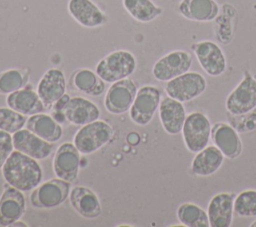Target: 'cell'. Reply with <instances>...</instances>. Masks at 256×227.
<instances>
[{
	"label": "cell",
	"instance_id": "obj_4",
	"mask_svg": "<svg viewBox=\"0 0 256 227\" xmlns=\"http://www.w3.org/2000/svg\"><path fill=\"white\" fill-rule=\"evenodd\" d=\"M113 137L112 127L103 120L83 125L74 136V145L82 154H91L106 145Z\"/></svg>",
	"mask_w": 256,
	"mask_h": 227
},
{
	"label": "cell",
	"instance_id": "obj_32",
	"mask_svg": "<svg viewBox=\"0 0 256 227\" xmlns=\"http://www.w3.org/2000/svg\"><path fill=\"white\" fill-rule=\"evenodd\" d=\"M228 123L240 134L256 130V108L243 114L233 115L227 112Z\"/></svg>",
	"mask_w": 256,
	"mask_h": 227
},
{
	"label": "cell",
	"instance_id": "obj_1",
	"mask_svg": "<svg viewBox=\"0 0 256 227\" xmlns=\"http://www.w3.org/2000/svg\"><path fill=\"white\" fill-rule=\"evenodd\" d=\"M6 183L27 192L35 189L42 180V169L36 159L18 151H12L2 167Z\"/></svg>",
	"mask_w": 256,
	"mask_h": 227
},
{
	"label": "cell",
	"instance_id": "obj_20",
	"mask_svg": "<svg viewBox=\"0 0 256 227\" xmlns=\"http://www.w3.org/2000/svg\"><path fill=\"white\" fill-rule=\"evenodd\" d=\"M63 112L65 119L77 126L86 125L100 117V110L97 105L83 97L70 98Z\"/></svg>",
	"mask_w": 256,
	"mask_h": 227
},
{
	"label": "cell",
	"instance_id": "obj_15",
	"mask_svg": "<svg viewBox=\"0 0 256 227\" xmlns=\"http://www.w3.org/2000/svg\"><path fill=\"white\" fill-rule=\"evenodd\" d=\"M12 141L15 150L36 160L48 158L53 150V143L40 138L27 128L15 132L12 135Z\"/></svg>",
	"mask_w": 256,
	"mask_h": 227
},
{
	"label": "cell",
	"instance_id": "obj_16",
	"mask_svg": "<svg viewBox=\"0 0 256 227\" xmlns=\"http://www.w3.org/2000/svg\"><path fill=\"white\" fill-rule=\"evenodd\" d=\"M235 195L220 192L211 197L207 206L210 227H230L233 222Z\"/></svg>",
	"mask_w": 256,
	"mask_h": 227
},
{
	"label": "cell",
	"instance_id": "obj_31",
	"mask_svg": "<svg viewBox=\"0 0 256 227\" xmlns=\"http://www.w3.org/2000/svg\"><path fill=\"white\" fill-rule=\"evenodd\" d=\"M27 122L26 115H23L11 108H0V130L10 134L22 129Z\"/></svg>",
	"mask_w": 256,
	"mask_h": 227
},
{
	"label": "cell",
	"instance_id": "obj_29",
	"mask_svg": "<svg viewBox=\"0 0 256 227\" xmlns=\"http://www.w3.org/2000/svg\"><path fill=\"white\" fill-rule=\"evenodd\" d=\"M234 212L240 217H256V189H245L235 196Z\"/></svg>",
	"mask_w": 256,
	"mask_h": 227
},
{
	"label": "cell",
	"instance_id": "obj_11",
	"mask_svg": "<svg viewBox=\"0 0 256 227\" xmlns=\"http://www.w3.org/2000/svg\"><path fill=\"white\" fill-rule=\"evenodd\" d=\"M137 91L135 82L130 78H124L112 83L105 95V108L112 114L125 113L130 109Z\"/></svg>",
	"mask_w": 256,
	"mask_h": 227
},
{
	"label": "cell",
	"instance_id": "obj_28",
	"mask_svg": "<svg viewBox=\"0 0 256 227\" xmlns=\"http://www.w3.org/2000/svg\"><path fill=\"white\" fill-rule=\"evenodd\" d=\"M73 85L74 87L87 95L98 96L103 93L105 84L104 81L90 69L83 68L77 70L73 77Z\"/></svg>",
	"mask_w": 256,
	"mask_h": 227
},
{
	"label": "cell",
	"instance_id": "obj_36",
	"mask_svg": "<svg viewBox=\"0 0 256 227\" xmlns=\"http://www.w3.org/2000/svg\"><path fill=\"white\" fill-rule=\"evenodd\" d=\"M250 227H256V220L250 224Z\"/></svg>",
	"mask_w": 256,
	"mask_h": 227
},
{
	"label": "cell",
	"instance_id": "obj_9",
	"mask_svg": "<svg viewBox=\"0 0 256 227\" xmlns=\"http://www.w3.org/2000/svg\"><path fill=\"white\" fill-rule=\"evenodd\" d=\"M192 66V55L184 50L171 51L158 59L152 68L154 78L160 82H168L185 72Z\"/></svg>",
	"mask_w": 256,
	"mask_h": 227
},
{
	"label": "cell",
	"instance_id": "obj_33",
	"mask_svg": "<svg viewBox=\"0 0 256 227\" xmlns=\"http://www.w3.org/2000/svg\"><path fill=\"white\" fill-rule=\"evenodd\" d=\"M14 149L12 136L10 133L0 130V169H2L7 158Z\"/></svg>",
	"mask_w": 256,
	"mask_h": 227
},
{
	"label": "cell",
	"instance_id": "obj_27",
	"mask_svg": "<svg viewBox=\"0 0 256 227\" xmlns=\"http://www.w3.org/2000/svg\"><path fill=\"white\" fill-rule=\"evenodd\" d=\"M176 216L178 221L187 227H210L207 211L192 202L180 204Z\"/></svg>",
	"mask_w": 256,
	"mask_h": 227
},
{
	"label": "cell",
	"instance_id": "obj_7",
	"mask_svg": "<svg viewBox=\"0 0 256 227\" xmlns=\"http://www.w3.org/2000/svg\"><path fill=\"white\" fill-rule=\"evenodd\" d=\"M161 102V91L153 85L142 86L136 93L129 109L131 120L139 125L146 126L153 119Z\"/></svg>",
	"mask_w": 256,
	"mask_h": 227
},
{
	"label": "cell",
	"instance_id": "obj_18",
	"mask_svg": "<svg viewBox=\"0 0 256 227\" xmlns=\"http://www.w3.org/2000/svg\"><path fill=\"white\" fill-rule=\"evenodd\" d=\"M65 75L58 68L48 69L37 85V94L45 106L54 105L65 94Z\"/></svg>",
	"mask_w": 256,
	"mask_h": 227
},
{
	"label": "cell",
	"instance_id": "obj_34",
	"mask_svg": "<svg viewBox=\"0 0 256 227\" xmlns=\"http://www.w3.org/2000/svg\"><path fill=\"white\" fill-rule=\"evenodd\" d=\"M70 100V97L66 94H64L55 104H54V110L55 112H63L64 108L66 107L68 101Z\"/></svg>",
	"mask_w": 256,
	"mask_h": 227
},
{
	"label": "cell",
	"instance_id": "obj_21",
	"mask_svg": "<svg viewBox=\"0 0 256 227\" xmlns=\"http://www.w3.org/2000/svg\"><path fill=\"white\" fill-rule=\"evenodd\" d=\"M220 7L215 0H181L178 12L184 18L196 22H210L219 15Z\"/></svg>",
	"mask_w": 256,
	"mask_h": 227
},
{
	"label": "cell",
	"instance_id": "obj_8",
	"mask_svg": "<svg viewBox=\"0 0 256 227\" xmlns=\"http://www.w3.org/2000/svg\"><path fill=\"white\" fill-rule=\"evenodd\" d=\"M70 190V182L60 178L50 179L33 189L30 203L35 208H54L66 201Z\"/></svg>",
	"mask_w": 256,
	"mask_h": 227
},
{
	"label": "cell",
	"instance_id": "obj_12",
	"mask_svg": "<svg viewBox=\"0 0 256 227\" xmlns=\"http://www.w3.org/2000/svg\"><path fill=\"white\" fill-rule=\"evenodd\" d=\"M80 152L72 143H63L56 150L53 160V171L57 178L74 182L78 177Z\"/></svg>",
	"mask_w": 256,
	"mask_h": 227
},
{
	"label": "cell",
	"instance_id": "obj_3",
	"mask_svg": "<svg viewBox=\"0 0 256 227\" xmlns=\"http://www.w3.org/2000/svg\"><path fill=\"white\" fill-rule=\"evenodd\" d=\"M211 129V122L204 113L200 111L189 113L181 131L186 149L191 153H197L208 146Z\"/></svg>",
	"mask_w": 256,
	"mask_h": 227
},
{
	"label": "cell",
	"instance_id": "obj_17",
	"mask_svg": "<svg viewBox=\"0 0 256 227\" xmlns=\"http://www.w3.org/2000/svg\"><path fill=\"white\" fill-rule=\"evenodd\" d=\"M67 10L71 17L86 28H96L107 23L108 17L92 0H69Z\"/></svg>",
	"mask_w": 256,
	"mask_h": 227
},
{
	"label": "cell",
	"instance_id": "obj_24",
	"mask_svg": "<svg viewBox=\"0 0 256 227\" xmlns=\"http://www.w3.org/2000/svg\"><path fill=\"white\" fill-rule=\"evenodd\" d=\"M6 104L9 108L26 116L43 113L45 109V105L37 92L27 88H21L8 94Z\"/></svg>",
	"mask_w": 256,
	"mask_h": 227
},
{
	"label": "cell",
	"instance_id": "obj_22",
	"mask_svg": "<svg viewBox=\"0 0 256 227\" xmlns=\"http://www.w3.org/2000/svg\"><path fill=\"white\" fill-rule=\"evenodd\" d=\"M224 158L225 156L215 145H208L195 153L191 162V171L195 176H211L221 168Z\"/></svg>",
	"mask_w": 256,
	"mask_h": 227
},
{
	"label": "cell",
	"instance_id": "obj_26",
	"mask_svg": "<svg viewBox=\"0 0 256 227\" xmlns=\"http://www.w3.org/2000/svg\"><path fill=\"white\" fill-rule=\"evenodd\" d=\"M124 9L136 21L149 23L163 13V9L152 0H122Z\"/></svg>",
	"mask_w": 256,
	"mask_h": 227
},
{
	"label": "cell",
	"instance_id": "obj_25",
	"mask_svg": "<svg viewBox=\"0 0 256 227\" xmlns=\"http://www.w3.org/2000/svg\"><path fill=\"white\" fill-rule=\"evenodd\" d=\"M26 128L40 138L51 143L60 140L63 134L60 124L52 116L45 113L31 115L27 119Z\"/></svg>",
	"mask_w": 256,
	"mask_h": 227
},
{
	"label": "cell",
	"instance_id": "obj_23",
	"mask_svg": "<svg viewBox=\"0 0 256 227\" xmlns=\"http://www.w3.org/2000/svg\"><path fill=\"white\" fill-rule=\"evenodd\" d=\"M68 198L74 210L85 218L93 219L101 214V205L98 196L87 187L76 186L72 188Z\"/></svg>",
	"mask_w": 256,
	"mask_h": 227
},
{
	"label": "cell",
	"instance_id": "obj_5",
	"mask_svg": "<svg viewBox=\"0 0 256 227\" xmlns=\"http://www.w3.org/2000/svg\"><path fill=\"white\" fill-rule=\"evenodd\" d=\"M206 88L207 81L202 74L195 71H187L168 81L164 90L167 96L186 103L201 96Z\"/></svg>",
	"mask_w": 256,
	"mask_h": 227
},
{
	"label": "cell",
	"instance_id": "obj_35",
	"mask_svg": "<svg viewBox=\"0 0 256 227\" xmlns=\"http://www.w3.org/2000/svg\"><path fill=\"white\" fill-rule=\"evenodd\" d=\"M127 142H129L130 144H133V145L138 144V142H139V136H138V134L135 133V132L129 133L128 136H127Z\"/></svg>",
	"mask_w": 256,
	"mask_h": 227
},
{
	"label": "cell",
	"instance_id": "obj_14",
	"mask_svg": "<svg viewBox=\"0 0 256 227\" xmlns=\"http://www.w3.org/2000/svg\"><path fill=\"white\" fill-rule=\"evenodd\" d=\"M211 139L225 158L235 159L242 153L243 145L239 133L229 123H215L211 129Z\"/></svg>",
	"mask_w": 256,
	"mask_h": 227
},
{
	"label": "cell",
	"instance_id": "obj_2",
	"mask_svg": "<svg viewBox=\"0 0 256 227\" xmlns=\"http://www.w3.org/2000/svg\"><path fill=\"white\" fill-rule=\"evenodd\" d=\"M136 58L130 51L116 50L104 56L96 65V74L107 83L128 78L136 70Z\"/></svg>",
	"mask_w": 256,
	"mask_h": 227
},
{
	"label": "cell",
	"instance_id": "obj_30",
	"mask_svg": "<svg viewBox=\"0 0 256 227\" xmlns=\"http://www.w3.org/2000/svg\"><path fill=\"white\" fill-rule=\"evenodd\" d=\"M26 83V75L20 69H8L0 73V94H10Z\"/></svg>",
	"mask_w": 256,
	"mask_h": 227
},
{
	"label": "cell",
	"instance_id": "obj_10",
	"mask_svg": "<svg viewBox=\"0 0 256 227\" xmlns=\"http://www.w3.org/2000/svg\"><path fill=\"white\" fill-rule=\"evenodd\" d=\"M201 68L212 77L222 75L227 68L225 54L221 47L211 40H203L191 46Z\"/></svg>",
	"mask_w": 256,
	"mask_h": 227
},
{
	"label": "cell",
	"instance_id": "obj_6",
	"mask_svg": "<svg viewBox=\"0 0 256 227\" xmlns=\"http://www.w3.org/2000/svg\"><path fill=\"white\" fill-rule=\"evenodd\" d=\"M225 108L233 115L247 113L256 108V78L250 71H244L242 80L228 94Z\"/></svg>",
	"mask_w": 256,
	"mask_h": 227
},
{
	"label": "cell",
	"instance_id": "obj_13",
	"mask_svg": "<svg viewBox=\"0 0 256 227\" xmlns=\"http://www.w3.org/2000/svg\"><path fill=\"white\" fill-rule=\"evenodd\" d=\"M26 202L22 191L8 183L0 197V226H12L25 213Z\"/></svg>",
	"mask_w": 256,
	"mask_h": 227
},
{
	"label": "cell",
	"instance_id": "obj_19",
	"mask_svg": "<svg viewBox=\"0 0 256 227\" xmlns=\"http://www.w3.org/2000/svg\"><path fill=\"white\" fill-rule=\"evenodd\" d=\"M158 111L161 125L167 134L177 135L182 131L187 116L182 102L167 96L161 100Z\"/></svg>",
	"mask_w": 256,
	"mask_h": 227
}]
</instances>
